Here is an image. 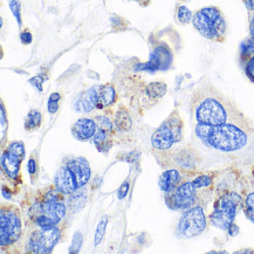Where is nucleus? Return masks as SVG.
I'll list each match as a JSON object with an SVG mask.
<instances>
[{
    "mask_svg": "<svg viewBox=\"0 0 254 254\" xmlns=\"http://www.w3.org/2000/svg\"><path fill=\"white\" fill-rule=\"evenodd\" d=\"M192 109L198 125L220 126L238 123L252 127V123L238 107L212 84H203L192 97Z\"/></svg>",
    "mask_w": 254,
    "mask_h": 254,
    "instance_id": "obj_1",
    "label": "nucleus"
},
{
    "mask_svg": "<svg viewBox=\"0 0 254 254\" xmlns=\"http://www.w3.org/2000/svg\"><path fill=\"white\" fill-rule=\"evenodd\" d=\"M252 127L238 123H225L220 126L198 125L197 137L208 148L224 152L238 151L245 148L249 143Z\"/></svg>",
    "mask_w": 254,
    "mask_h": 254,
    "instance_id": "obj_2",
    "label": "nucleus"
},
{
    "mask_svg": "<svg viewBox=\"0 0 254 254\" xmlns=\"http://www.w3.org/2000/svg\"><path fill=\"white\" fill-rule=\"evenodd\" d=\"M192 24L200 35L211 41L223 42L226 38L227 25L223 13L216 6H208L196 12Z\"/></svg>",
    "mask_w": 254,
    "mask_h": 254,
    "instance_id": "obj_3",
    "label": "nucleus"
},
{
    "mask_svg": "<svg viewBox=\"0 0 254 254\" xmlns=\"http://www.w3.org/2000/svg\"><path fill=\"white\" fill-rule=\"evenodd\" d=\"M183 137V121L178 112H174L152 135L151 142L154 148L159 150H168L175 143Z\"/></svg>",
    "mask_w": 254,
    "mask_h": 254,
    "instance_id": "obj_4",
    "label": "nucleus"
},
{
    "mask_svg": "<svg viewBox=\"0 0 254 254\" xmlns=\"http://www.w3.org/2000/svg\"><path fill=\"white\" fill-rule=\"evenodd\" d=\"M240 203H242V198L234 192H230L221 197L216 203L213 213L210 216L211 223L218 229L229 230V227L233 224Z\"/></svg>",
    "mask_w": 254,
    "mask_h": 254,
    "instance_id": "obj_5",
    "label": "nucleus"
},
{
    "mask_svg": "<svg viewBox=\"0 0 254 254\" xmlns=\"http://www.w3.org/2000/svg\"><path fill=\"white\" fill-rule=\"evenodd\" d=\"M35 224L42 229L53 227L66 216V207L61 200H46L33 207Z\"/></svg>",
    "mask_w": 254,
    "mask_h": 254,
    "instance_id": "obj_6",
    "label": "nucleus"
},
{
    "mask_svg": "<svg viewBox=\"0 0 254 254\" xmlns=\"http://www.w3.org/2000/svg\"><path fill=\"white\" fill-rule=\"evenodd\" d=\"M206 229V217L199 206L189 208L184 212L178 224V233L185 238H192L201 234Z\"/></svg>",
    "mask_w": 254,
    "mask_h": 254,
    "instance_id": "obj_7",
    "label": "nucleus"
},
{
    "mask_svg": "<svg viewBox=\"0 0 254 254\" xmlns=\"http://www.w3.org/2000/svg\"><path fill=\"white\" fill-rule=\"evenodd\" d=\"M60 239V230L57 226L35 231L29 238L28 250L33 253H50Z\"/></svg>",
    "mask_w": 254,
    "mask_h": 254,
    "instance_id": "obj_8",
    "label": "nucleus"
},
{
    "mask_svg": "<svg viewBox=\"0 0 254 254\" xmlns=\"http://www.w3.org/2000/svg\"><path fill=\"white\" fill-rule=\"evenodd\" d=\"M21 224L20 218L15 211L1 210V246L11 245L20 238Z\"/></svg>",
    "mask_w": 254,
    "mask_h": 254,
    "instance_id": "obj_9",
    "label": "nucleus"
},
{
    "mask_svg": "<svg viewBox=\"0 0 254 254\" xmlns=\"http://www.w3.org/2000/svg\"><path fill=\"white\" fill-rule=\"evenodd\" d=\"M196 188L192 182L183 183L181 187L176 189V192L172 196V208L178 210H188L193 207L196 203Z\"/></svg>",
    "mask_w": 254,
    "mask_h": 254,
    "instance_id": "obj_10",
    "label": "nucleus"
},
{
    "mask_svg": "<svg viewBox=\"0 0 254 254\" xmlns=\"http://www.w3.org/2000/svg\"><path fill=\"white\" fill-rule=\"evenodd\" d=\"M172 63V53L168 47L159 46L155 48L150 55L149 63L139 64L137 70H149L155 71L159 69H167Z\"/></svg>",
    "mask_w": 254,
    "mask_h": 254,
    "instance_id": "obj_11",
    "label": "nucleus"
},
{
    "mask_svg": "<svg viewBox=\"0 0 254 254\" xmlns=\"http://www.w3.org/2000/svg\"><path fill=\"white\" fill-rule=\"evenodd\" d=\"M54 183L57 191L61 192L63 194H71L76 191V189H79L75 176L73 175V172L68 167L61 168L58 171Z\"/></svg>",
    "mask_w": 254,
    "mask_h": 254,
    "instance_id": "obj_12",
    "label": "nucleus"
},
{
    "mask_svg": "<svg viewBox=\"0 0 254 254\" xmlns=\"http://www.w3.org/2000/svg\"><path fill=\"white\" fill-rule=\"evenodd\" d=\"M67 167L70 169V171L75 176L77 187L82 188L88 183L92 172H90V167L86 159L82 157L71 159V161L67 163Z\"/></svg>",
    "mask_w": 254,
    "mask_h": 254,
    "instance_id": "obj_13",
    "label": "nucleus"
},
{
    "mask_svg": "<svg viewBox=\"0 0 254 254\" xmlns=\"http://www.w3.org/2000/svg\"><path fill=\"white\" fill-rule=\"evenodd\" d=\"M96 122L90 119H81L71 127V133L79 141H87L94 137L96 132Z\"/></svg>",
    "mask_w": 254,
    "mask_h": 254,
    "instance_id": "obj_14",
    "label": "nucleus"
},
{
    "mask_svg": "<svg viewBox=\"0 0 254 254\" xmlns=\"http://www.w3.org/2000/svg\"><path fill=\"white\" fill-rule=\"evenodd\" d=\"M22 156L18 155L17 152L9 150L7 148L4 154H2L1 157V167L2 170L6 175L8 176L9 178L15 179L19 174V170H20V163L22 161Z\"/></svg>",
    "mask_w": 254,
    "mask_h": 254,
    "instance_id": "obj_15",
    "label": "nucleus"
},
{
    "mask_svg": "<svg viewBox=\"0 0 254 254\" xmlns=\"http://www.w3.org/2000/svg\"><path fill=\"white\" fill-rule=\"evenodd\" d=\"M97 107V88H90L79 97L75 104L77 112L89 113Z\"/></svg>",
    "mask_w": 254,
    "mask_h": 254,
    "instance_id": "obj_16",
    "label": "nucleus"
},
{
    "mask_svg": "<svg viewBox=\"0 0 254 254\" xmlns=\"http://www.w3.org/2000/svg\"><path fill=\"white\" fill-rule=\"evenodd\" d=\"M181 182V175L177 170H168L163 172L159 178V188L165 192H172L177 189V185Z\"/></svg>",
    "mask_w": 254,
    "mask_h": 254,
    "instance_id": "obj_17",
    "label": "nucleus"
},
{
    "mask_svg": "<svg viewBox=\"0 0 254 254\" xmlns=\"http://www.w3.org/2000/svg\"><path fill=\"white\" fill-rule=\"evenodd\" d=\"M116 99V93L113 86L104 84L97 88V108L102 109L104 107H108L114 103Z\"/></svg>",
    "mask_w": 254,
    "mask_h": 254,
    "instance_id": "obj_18",
    "label": "nucleus"
},
{
    "mask_svg": "<svg viewBox=\"0 0 254 254\" xmlns=\"http://www.w3.org/2000/svg\"><path fill=\"white\" fill-rule=\"evenodd\" d=\"M41 113L38 112V110H31L28 113L27 117H26V121H25V129L31 131V130H34L40 127L41 125Z\"/></svg>",
    "mask_w": 254,
    "mask_h": 254,
    "instance_id": "obj_19",
    "label": "nucleus"
},
{
    "mask_svg": "<svg viewBox=\"0 0 254 254\" xmlns=\"http://www.w3.org/2000/svg\"><path fill=\"white\" fill-rule=\"evenodd\" d=\"M146 94L152 99H159L167 93V84L163 82H152L146 87Z\"/></svg>",
    "mask_w": 254,
    "mask_h": 254,
    "instance_id": "obj_20",
    "label": "nucleus"
},
{
    "mask_svg": "<svg viewBox=\"0 0 254 254\" xmlns=\"http://www.w3.org/2000/svg\"><path fill=\"white\" fill-rule=\"evenodd\" d=\"M116 126L120 130H129L131 128V120L128 115V113L125 112V110H121V112L117 113L116 115Z\"/></svg>",
    "mask_w": 254,
    "mask_h": 254,
    "instance_id": "obj_21",
    "label": "nucleus"
},
{
    "mask_svg": "<svg viewBox=\"0 0 254 254\" xmlns=\"http://www.w3.org/2000/svg\"><path fill=\"white\" fill-rule=\"evenodd\" d=\"M86 197V194L81 193V191H75L73 192V196L69 198V200H68V207L70 208V211H73V212H76V211H79L82 208V206L84 205V203L82 201L81 203V198Z\"/></svg>",
    "mask_w": 254,
    "mask_h": 254,
    "instance_id": "obj_22",
    "label": "nucleus"
},
{
    "mask_svg": "<svg viewBox=\"0 0 254 254\" xmlns=\"http://www.w3.org/2000/svg\"><path fill=\"white\" fill-rule=\"evenodd\" d=\"M192 18H193L192 12L187 7V6H179L177 11V19L181 24L183 25L189 24V22L192 21Z\"/></svg>",
    "mask_w": 254,
    "mask_h": 254,
    "instance_id": "obj_23",
    "label": "nucleus"
},
{
    "mask_svg": "<svg viewBox=\"0 0 254 254\" xmlns=\"http://www.w3.org/2000/svg\"><path fill=\"white\" fill-rule=\"evenodd\" d=\"M254 55V42L252 39L247 40L243 44L242 46V59L249 61Z\"/></svg>",
    "mask_w": 254,
    "mask_h": 254,
    "instance_id": "obj_24",
    "label": "nucleus"
},
{
    "mask_svg": "<svg viewBox=\"0 0 254 254\" xmlns=\"http://www.w3.org/2000/svg\"><path fill=\"white\" fill-rule=\"evenodd\" d=\"M245 211L246 216L249 217V219L254 224V192L253 193H250L249 197L246 198Z\"/></svg>",
    "mask_w": 254,
    "mask_h": 254,
    "instance_id": "obj_25",
    "label": "nucleus"
},
{
    "mask_svg": "<svg viewBox=\"0 0 254 254\" xmlns=\"http://www.w3.org/2000/svg\"><path fill=\"white\" fill-rule=\"evenodd\" d=\"M107 223H108V219H107V217H104L103 219L99 223V225H97V229H96V232H95V245L96 246L101 243V240H102L104 233H106Z\"/></svg>",
    "mask_w": 254,
    "mask_h": 254,
    "instance_id": "obj_26",
    "label": "nucleus"
},
{
    "mask_svg": "<svg viewBox=\"0 0 254 254\" xmlns=\"http://www.w3.org/2000/svg\"><path fill=\"white\" fill-rule=\"evenodd\" d=\"M81 245H82V233L76 232L74 234L73 240H71V246L69 249L70 253H77L81 249Z\"/></svg>",
    "mask_w": 254,
    "mask_h": 254,
    "instance_id": "obj_27",
    "label": "nucleus"
},
{
    "mask_svg": "<svg viewBox=\"0 0 254 254\" xmlns=\"http://www.w3.org/2000/svg\"><path fill=\"white\" fill-rule=\"evenodd\" d=\"M95 122H96V127L97 129H102L104 131L109 132L112 130V123L107 117L104 116H97L95 117Z\"/></svg>",
    "mask_w": 254,
    "mask_h": 254,
    "instance_id": "obj_28",
    "label": "nucleus"
},
{
    "mask_svg": "<svg viewBox=\"0 0 254 254\" xmlns=\"http://www.w3.org/2000/svg\"><path fill=\"white\" fill-rule=\"evenodd\" d=\"M9 7L12 9L13 15L17 19L18 24L21 25V11H20V2L19 0H9Z\"/></svg>",
    "mask_w": 254,
    "mask_h": 254,
    "instance_id": "obj_29",
    "label": "nucleus"
},
{
    "mask_svg": "<svg viewBox=\"0 0 254 254\" xmlns=\"http://www.w3.org/2000/svg\"><path fill=\"white\" fill-rule=\"evenodd\" d=\"M192 183H193L194 188L196 189L206 188V187H210L211 183H212V178L208 177V176H200V177L194 179Z\"/></svg>",
    "mask_w": 254,
    "mask_h": 254,
    "instance_id": "obj_30",
    "label": "nucleus"
},
{
    "mask_svg": "<svg viewBox=\"0 0 254 254\" xmlns=\"http://www.w3.org/2000/svg\"><path fill=\"white\" fill-rule=\"evenodd\" d=\"M60 94L59 93H53L50 97V101H48V110H50V113L54 114L58 112V108H59V100H60Z\"/></svg>",
    "mask_w": 254,
    "mask_h": 254,
    "instance_id": "obj_31",
    "label": "nucleus"
},
{
    "mask_svg": "<svg viewBox=\"0 0 254 254\" xmlns=\"http://www.w3.org/2000/svg\"><path fill=\"white\" fill-rule=\"evenodd\" d=\"M245 73H246L247 77H249L252 82H254V55L246 63Z\"/></svg>",
    "mask_w": 254,
    "mask_h": 254,
    "instance_id": "obj_32",
    "label": "nucleus"
},
{
    "mask_svg": "<svg viewBox=\"0 0 254 254\" xmlns=\"http://www.w3.org/2000/svg\"><path fill=\"white\" fill-rule=\"evenodd\" d=\"M128 190H129V183L128 182H125L121 185V188L119 189V192H117V197H119V199H123L127 196V193H128Z\"/></svg>",
    "mask_w": 254,
    "mask_h": 254,
    "instance_id": "obj_33",
    "label": "nucleus"
},
{
    "mask_svg": "<svg viewBox=\"0 0 254 254\" xmlns=\"http://www.w3.org/2000/svg\"><path fill=\"white\" fill-rule=\"evenodd\" d=\"M21 42L24 45H28V44H31L32 42V39H33V37H32V34L29 33L28 31H25V32H22L21 33Z\"/></svg>",
    "mask_w": 254,
    "mask_h": 254,
    "instance_id": "obj_34",
    "label": "nucleus"
},
{
    "mask_svg": "<svg viewBox=\"0 0 254 254\" xmlns=\"http://www.w3.org/2000/svg\"><path fill=\"white\" fill-rule=\"evenodd\" d=\"M29 82H31L32 84H34V86L37 87L39 90H41L42 89L41 86H42V83H44V79H42L41 76H34L33 79L29 80Z\"/></svg>",
    "mask_w": 254,
    "mask_h": 254,
    "instance_id": "obj_35",
    "label": "nucleus"
},
{
    "mask_svg": "<svg viewBox=\"0 0 254 254\" xmlns=\"http://www.w3.org/2000/svg\"><path fill=\"white\" fill-rule=\"evenodd\" d=\"M35 170H37V164H35L34 159L31 158V159H29V162H28V171H29V174L33 175L34 172H35Z\"/></svg>",
    "mask_w": 254,
    "mask_h": 254,
    "instance_id": "obj_36",
    "label": "nucleus"
},
{
    "mask_svg": "<svg viewBox=\"0 0 254 254\" xmlns=\"http://www.w3.org/2000/svg\"><path fill=\"white\" fill-rule=\"evenodd\" d=\"M238 232H239V229H238V226L234 225V224H232V225L229 227L230 236H232V237L236 236V234H238Z\"/></svg>",
    "mask_w": 254,
    "mask_h": 254,
    "instance_id": "obj_37",
    "label": "nucleus"
},
{
    "mask_svg": "<svg viewBox=\"0 0 254 254\" xmlns=\"http://www.w3.org/2000/svg\"><path fill=\"white\" fill-rule=\"evenodd\" d=\"M5 108L4 106L1 104V130H2V133L5 131Z\"/></svg>",
    "mask_w": 254,
    "mask_h": 254,
    "instance_id": "obj_38",
    "label": "nucleus"
},
{
    "mask_svg": "<svg viewBox=\"0 0 254 254\" xmlns=\"http://www.w3.org/2000/svg\"><path fill=\"white\" fill-rule=\"evenodd\" d=\"M244 2L250 11H254V0H244Z\"/></svg>",
    "mask_w": 254,
    "mask_h": 254,
    "instance_id": "obj_39",
    "label": "nucleus"
},
{
    "mask_svg": "<svg viewBox=\"0 0 254 254\" xmlns=\"http://www.w3.org/2000/svg\"><path fill=\"white\" fill-rule=\"evenodd\" d=\"M250 32H251V39H252L253 42H254V17L252 18V20H251Z\"/></svg>",
    "mask_w": 254,
    "mask_h": 254,
    "instance_id": "obj_40",
    "label": "nucleus"
}]
</instances>
